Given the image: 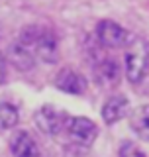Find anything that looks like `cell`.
<instances>
[{
	"mask_svg": "<svg viewBox=\"0 0 149 157\" xmlns=\"http://www.w3.org/2000/svg\"><path fill=\"white\" fill-rule=\"evenodd\" d=\"M18 41H22L24 45H28L39 61L57 63V59H59V41H57V36L51 32V29H47L43 26H28V28L22 29Z\"/></svg>",
	"mask_w": 149,
	"mask_h": 157,
	"instance_id": "1",
	"label": "cell"
},
{
	"mask_svg": "<svg viewBox=\"0 0 149 157\" xmlns=\"http://www.w3.org/2000/svg\"><path fill=\"white\" fill-rule=\"evenodd\" d=\"M149 69V43L139 36H132L124 53V73L132 85H139Z\"/></svg>",
	"mask_w": 149,
	"mask_h": 157,
	"instance_id": "2",
	"label": "cell"
},
{
	"mask_svg": "<svg viewBox=\"0 0 149 157\" xmlns=\"http://www.w3.org/2000/svg\"><path fill=\"white\" fill-rule=\"evenodd\" d=\"M69 114L65 110L51 106V104H43L39 106L33 114V122H36L37 130L45 136H59L61 132H65L67 128Z\"/></svg>",
	"mask_w": 149,
	"mask_h": 157,
	"instance_id": "3",
	"label": "cell"
},
{
	"mask_svg": "<svg viewBox=\"0 0 149 157\" xmlns=\"http://www.w3.org/2000/svg\"><path fill=\"white\" fill-rule=\"evenodd\" d=\"M65 132L73 144L82 147H90L98 137V126L84 116H69Z\"/></svg>",
	"mask_w": 149,
	"mask_h": 157,
	"instance_id": "4",
	"label": "cell"
},
{
	"mask_svg": "<svg viewBox=\"0 0 149 157\" xmlns=\"http://www.w3.org/2000/svg\"><path fill=\"white\" fill-rule=\"evenodd\" d=\"M130 37V32L114 20H100L96 26V39L106 49H118L126 45Z\"/></svg>",
	"mask_w": 149,
	"mask_h": 157,
	"instance_id": "5",
	"label": "cell"
},
{
	"mask_svg": "<svg viewBox=\"0 0 149 157\" xmlns=\"http://www.w3.org/2000/svg\"><path fill=\"white\" fill-rule=\"evenodd\" d=\"M53 85L55 88H59L61 92H67V94H73V96H81L86 92L88 88V82L77 69L73 67H63L57 71L55 78H53Z\"/></svg>",
	"mask_w": 149,
	"mask_h": 157,
	"instance_id": "6",
	"label": "cell"
},
{
	"mask_svg": "<svg viewBox=\"0 0 149 157\" xmlns=\"http://www.w3.org/2000/svg\"><path fill=\"white\" fill-rule=\"evenodd\" d=\"M92 77H94V81H96L98 86L114 88V86H118V82H120L122 69H120V65H118L116 59L104 57V59H98V61L94 63Z\"/></svg>",
	"mask_w": 149,
	"mask_h": 157,
	"instance_id": "7",
	"label": "cell"
},
{
	"mask_svg": "<svg viewBox=\"0 0 149 157\" xmlns=\"http://www.w3.org/2000/svg\"><path fill=\"white\" fill-rule=\"evenodd\" d=\"M102 120L106 126H114L126 116H130V100L124 94H114L102 104Z\"/></svg>",
	"mask_w": 149,
	"mask_h": 157,
	"instance_id": "8",
	"label": "cell"
},
{
	"mask_svg": "<svg viewBox=\"0 0 149 157\" xmlns=\"http://www.w3.org/2000/svg\"><path fill=\"white\" fill-rule=\"evenodd\" d=\"M36 55L28 45H24L22 41H16L8 47V63L14 65L18 71H29L36 65Z\"/></svg>",
	"mask_w": 149,
	"mask_h": 157,
	"instance_id": "9",
	"label": "cell"
},
{
	"mask_svg": "<svg viewBox=\"0 0 149 157\" xmlns=\"http://www.w3.org/2000/svg\"><path fill=\"white\" fill-rule=\"evenodd\" d=\"M10 145V151H12L14 155H20V157H32L37 153V144L36 140H33V136L29 134L26 130H16L12 134L8 141Z\"/></svg>",
	"mask_w": 149,
	"mask_h": 157,
	"instance_id": "10",
	"label": "cell"
},
{
	"mask_svg": "<svg viewBox=\"0 0 149 157\" xmlns=\"http://www.w3.org/2000/svg\"><path fill=\"white\" fill-rule=\"evenodd\" d=\"M130 126L141 140L149 141V104H141L130 112Z\"/></svg>",
	"mask_w": 149,
	"mask_h": 157,
	"instance_id": "11",
	"label": "cell"
},
{
	"mask_svg": "<svg viewBox=\"0 0 149 157\" xmlns=\"http://www.w3.org/2000/svg\"><path fill=\"white\" fill-rule=\"evenodd\" d=\"M20 122L18 108L10 102H0V130H12Z\"/></svg>",
	"mask_w": 149,
	"mask_h": 157,
	"instance_id": "12",
	"label": "cell"
},
{
	"mask_svg": "<svg viewBox=\"0 0 149 157\" xmlns=\"http://www.w3.org/2000/svg\"><path fill=\"white\" fill-rule=\"evenodd\" d=\"M118 155L120 157H143L145 155V151L139 149L136 144H132V141H124L122 147L118 149Z\"/></svg>",
	"mask_w": 149,
	"mask_h": 157,
	"instance_id": "13",
	"label": "cell"
},
{
	"mask_svg": "<svg viewBox=\"0 0 149 157\" xmlns=\"http://www.w3.org/2000/svg\"><path fill=\"white\" fill-rule=\"evenodd\" d=\"M4 78H6V61H4V57L0 55V85L4 82Z\"/></svg>",
	"mask_w": 149,
	"mask_h": 157,
	"instance_id": "14",
	"label": "cell"
}]
</instances>
